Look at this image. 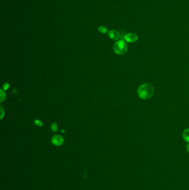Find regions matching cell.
<instances>
[{
  "label": "cell",
  "instance_id": "2",
  "mask_svg": "<svg viewBox=\"0 0 189 190\" xmlns=\"http://www.w3.org/2000/svg\"><path fill=\"white\" fill-rule=\"evenodd\" d=\"M128 50V44L123 40H118L114 45V51L116 54L119 55H122L125 53Z\"/></svg>",
  "mask_w": 189,
  "mask_h": 190
},
{
  "label": "cell",
  "instance_id": "6",
  "mask_svg": "<svg viewBox=\"0 0 189 190\" xmlns=\"http://www.w3.org/2000/svg\"><path fill=\"white\" fill-rule=\"evenodd\" d=\"M183 137L186 142L189 143V129L184 130L183 133Z\"/></svg>",
  "mask_w": 189,
  "mask_h": 190
},
{
  "label": "cell",
  "instance_id": "4",
  "mask_svg": "<svg viewBox=\"0 0 189 190\" xmlns=\"http://www.w3.org/2000/svg\"><path fill=\"white\" fill-rule=\"evenodd\" d=\"M51 142L54 146H59L63 144L64 139L61 135L56 134L52 137L51 139Z\"/></svg>",
  "mask_w": 189,
  "mask_h": 190
},
{
  "label": "cell",
  "instance_id": "14",
  "mask_svg": "<svg viewBox=\"0 0 189 190\" xmlns=\"http://www.w3.org/2000/svg\"><path fill=\"white\" fill-rule=\"evenodd\" d=\"M61 132L62 133H64V132H65V130H63H63H62Z\"/></svg>",
  "mask_w": 189,
  "mask_h": 190
},
{
  "label": "cell",
  "instance_id": "11",
  "mask_svg": "<svg viewBox=\"0 0 189 190\" xmlns=\"http://www.w3.org/2000/svg\"><path fill=\"white\" fill-rule=\"evenodd\" d=\"M9 87H10V85L8 84V83H6V84H4V85H3V90H4V91L7 90Z\"/></svg>",
  "mask_w": 189,
  "mask_h": 190
},
{
  "label": "cell",
  "instance_id": "5",
  "mask_svg": "<svg viewBox=\"0 0 189 190\" xmlns=\"http://www.w3.org/2000/svg\"><path fill=\"white\" fill-rule=\"evenodd\" d=\"M108 36L110 39L116 41L120 38V35L117 31L115 30H112L108 32Z\"/></svg>",
  "mask_w": 189,
  "mask_h": 190
},
{
  "label": "cell",
  "instance_id": "12",
  "mask_svg": "<svg viewBox=\"0 0 189 190\" xmlns=\"http://www.w3.org/2000/svg\"><path fill=\"white\" fill-rule=\"evenodd\" d=\"M1 119H2L3 118L4 116V115H5V111H4V108H3V107L2 106H1Z\"/></svg>",
  "mask_w": 189,
  "mask_h": 190
},
{
  "label": "cell",
  "instance_id": "10",
  "mask_svg": "<svg viewBox=\"0 0 189 190\" xmlns=\"http://www.w3.org/2000/svg\"><path fill=\"white\" fill-rule=\"evenodd\" d=\"M34 124L36 125L38 127H42L43 126L42 122L41 120H34Z\"/></svg>",
  "mask_w": 189,
  "mask_h": 190
},
{
  "label": "cell",
  "instance_id": "3",
  "mask_svg": "<svg viewBox=\"0 0 189 190\" xmlns=\"http://www.w3.org/2000/svg\"><path fill=\"white\" fill-rule=\"evenodd\" d=\"M124 41L128 43H134L137 42L138 40V36L135 33H128L125 35L124 37Z\"/></svg>",
  "mask_w": 189,
  "mask_h": 190
},
{
  "label": "cell",
  "instance_id": "8",
  "mask_svg": "<svg viewBox=\"0 0 189 190\" xmlns=\"http://www.w3.org/2000/svg\"><path fill=\"white\" fill-rule=\"evenodd\" d=\"M4 90H1V91H0V102H2L3 101H4L6 99V93L4 91Z\"/></svg>",
  "mask_w": 189,
  "mask_h": 190
},
{
  "label": "cell",
  "instance_id": "13",
  "mask_svg": "<svg viewBox=\"0 0 189 190\" xmlns=\"http://www.w3.org/2000/svg\"><path fill=\"white\" fill-rule=\"evenodd\" d=\"M186 150H187L188 152L189 153V143H188V144L186 146Z\"/></svg>",
  "mask_w": 189,
  "mask_h": 190
},
{
  "label": "cell",
  "instance_id": "9",
  "mask_svg": "<svg viewBox=\"0 0 189 190\" xmlns=\"http://www.w3.org/2000/svg\"><path fill=\"white\" fill-rule=\"evenodd\" d=\"M51 129L52 130V132H56L58 131V128L57 124L56 122L52 123V125H51Z\"/></svg>",
  "mask_w": 189,
  "mask_h": 190
},
{
  "label": "cell",
  "instance_id": "1",
  "mask_svg": "<svg viewBox=\"0 0 189 190\" xmlns=\"http://www.w3.org/2000/svg\"><path fill=\"white\" fill-rule=\"evenodd\" d=\"M138 96L142 100H149L151 98L154 93V89L152 85L149 83L141 85L137 90Z\"/></svg>",
  "mask_w": 189,
  "mask_h": 190
},
{
  "label": "cell",
  "instance_id": "7",
  "mask_svg": "<svg viewBox=\"0 0 189 190\" xmlns=\"http://www.w3.org/2000/svg\"><path fill=\"white\" fill-rule=\"evenodd\" d=\"M98 31H100V33H108V28H107L106 27H105L104 26H100L98 28Z\"/></svg>",
  "mask_w": 189,
  "mask_h": 190
}]
</instances>
